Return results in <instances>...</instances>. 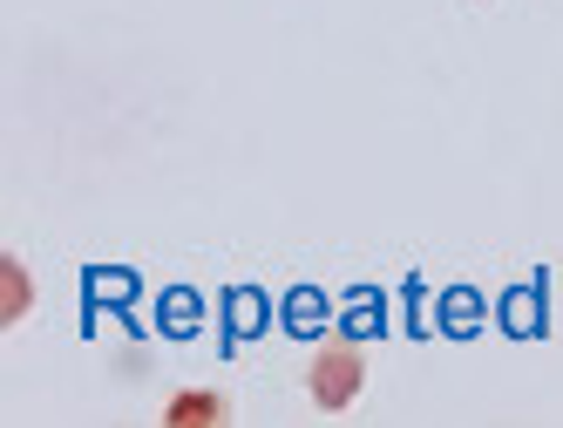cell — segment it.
<instances>
[{"label":"cell","mask_w":563,"mask_h":428,"mask_svg":"<svg viewBox=\"0 0 563 428\" xmlns=\"http://www.w3.org/2000/svg\"><path fill=\"white\" fill-rule=\"evenodd\" d=\"M306 387H312V402L327 408V415L353 408V395L367 387V354H360L353 340H327L312 354V367H306Z\"/></svg>","instance_id":"1"},{"label":"cell","mask_w":563,"mask_h":428,"mask_svg":"<svg viewBox=\"0 0 563 428\" xmlns=\"http://www.w3.org/2000/svg\"><path fill=\"white\" fill-rule=\"evenodd\" d=\"M231 408L218 402V395H184V402H170V421H224Z\"/></svg>","instance_id":"2"},{"label":"cell","mask_w":563,"mask_h":428,"mask_svg":"<svg viewBox=\"0 0 563 428\" xmlns=\"http://www.w3.org/2000/svg\"><path fill=\"white\" fill-rule=\"evenodd\" d=\"M21 314H27V265L8 259V320H21Z\"/></svg>","instance_id":"3"}]
</instances>
